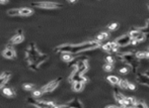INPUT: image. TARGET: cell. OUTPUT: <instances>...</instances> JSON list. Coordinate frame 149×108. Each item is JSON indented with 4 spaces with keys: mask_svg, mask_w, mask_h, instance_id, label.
<instances>
[{
    "mask_svg": "<svg viewBox=\"0 0 149 108\" xmlns=\"http://www.w3.org/2000/svg\"><path fill=\"white\" fill-rule=\"evenodd\" d=\"M100 46H102V44L98 41H85V43H81V44L72 45L71 53L78 54L81 53V52L91 51V50H96V48H100Z\"/></svg>",
    "mask_w": 149,
    "mask_h": 108,
    "instance_id": "cell-1",
    "label": "cell"
},
{
    "mask_svg": "<svg viewBox=\"0 0 149 108\" xmlns=\"http://www.w3.org/2000/svg\"><path fill=\"white\" fill-rule=\"evenodd\" d=\"M33 6L42 8V9H58L62 7V4L57 2H51V1H41V2H34Z\"/></svg>",
    "mask_w": 149,
    "mask_h": 108,
    "instance_id": "cell-2",
    "label": "cell"
},
{
    "mask_svg": "<svg viewBox=\"0 0 149 108\" xmlns=\"http://www.w3.org/2000/svg\"><path fill=\"white\" fill-rule=\"evenodd\" d=\"M61 80H62V78H58V79H56V80L51 81V82H50L49 84H47L46 86H44V87L42 88L43 92H44V93L53 92L54 90L56 89V88L59 86V84H60Z\"/></svg>",
    "mask_w": 149,
    "mask_h": 108,
    "instance_id": "cell-3",
    "label": "cell"
},
{
    "mask_svg": "<svg viewBox=\"0 0 149 108\" xmlns=\"http://www.w3.org/2000/svg\"><path fill=\"white\" fill-rule=\"evenodd\" d=\"M75 66H76V71L79 74H81V75H83L88 69V65H87L85 60H79Z\"/></svg>",
    "mask_w": 149,
    "mask_h": 108,
    "instance_id": "cell-4",
    "label": "cell"
},
{
    "mask_svg": "<svg viewBox=\"0 0 149 108\" xmlns=\"http://www.w3.org/2000/svg\"><path fill=\"white\" fill-rule=\"evenodd\" d=\"M131 39H132V37H131L130 35L128 33V35H122V37H120L116 41L118 43V45H119L120 46H126L130 45Z\"/></svg>",
    "mask_w": 149,
    "mask_h": 108,
    "instance_id": "cell-5",
    "label": "cell"
},
{
    "mask_svg": "<svg viewBox=\"0 0 149 108\" xmlns=\"http://www.w3.org/2000/svg\"><path fill=\"white\" fill-rule=\"evenodd\" d=\"M23 41H24V37H23L21 30L19 29V30H17L16 35H14V37L9 41V44L10 45H18V44H20V43H22Z\"/></svg>",
    "mask_w": 149,
    "mask_h": 108,
    "instance_id": "cell-6",
    "label": "cell"
},
{
    "mask_svg": "<svg viewBox=\"0 0 149 108\" xmlns=\"http://www.w3.org/2000/svg\"><path fill=\"white\" fill-rule=\"evenodd\" d=\"M2 56L4 58H6V59H8V60H12V59H14V58L16 57V53H15V51H14L13 48L8 46L5 50H3Z\"/></svg>",
    "mask_w": 149,
    "mask_h": 108,
    "instance_id": "cell-7",
    "label": "cell"
},
{
    "mask_svg": "<svg viewBox=\"0 0 149 108\" xmlns=\"http://www.w3.org/2000/svg\"><path fill=\"white\" fill-rule=\"evenodd\" d=\"M114 96H115V99H116V101L119 103V105L123 106L124 102H125V98H126V96H124V94H122L119 90H117V89L114 90Z\"/></svg>",
    "mask_w": 149,
    "mask_h": 108,
    "instance_id": "cell-8",
    "label": "cell"
},
{
    "mask_svg": "<svg viewBox=\"0 0 149 108\" xmlns=\"http://www.w3.org/2000/svg\"><path fill=\"white\" fill-rule=\"evenodd\" d=\"M10 75H11L10 72H4V73L0 76V88L3 87V86L8 82V80H9L10 78Z\"/></svg>",
    "mask_w": 149,
    "mask_h": 108,
    "instance_id": "cell-9",
    "label": "cell"
},
{
    "mask_svg": "<svg viewBox=\"0 0 149 108\" xmlns=\"http://www.w3.org/2000/svg\"><path fill=\"white\" fill-rule=\"evenodd\" d=\"M136 102H137V100L135 98H133V97H126L123 106L124 107H135Z\"/></svg>",
    "mask_w": 149,
    "mask_h": 108,
    "instance_id": "cell-10",
    "label": "cell"
},
{
    "mask_svg": "<svg viewBox=\"0 0 149 108\" xmlns=\"http://www.w3.org/2000/svg\"><path fill=\"white\" fill-rule=\"evenodd\" d=\"M84 84H85V83L81 82V81H75V82L72 83L73 90H74L75 92H80V91H82V89H83Z\"/></svg>",
    "mask_w": 149,
    "mask_h": 108,
    "instance_id": "cell-11",
    "label": "cell"
},
{
    "mask_svg": "<svg viewBox=\"0 0 149 108\" xmlns=\"http://www.w3.org/2000/svg\"><path fill=\"white\" fill-rule=\"evenodd\" d=\"M61 58H62V60L66 63H71L74 60V56H73L72 53H63L62 56H61Z\"/></svg>",
    "mask_w": 149,
    "mask_h": 108,
    "instance_id": "cell-12",
    "label": "cell"
},
{
    "mask_svg": "<svg viewBox=\"0 0 149 108\" xmlns=\"http://www.w3.org/2000/svg\"><path fill=\"white\" fill-rule=\"evenodd\" d=\"M2 94L7 97H13L15 95V91L10 87H4L2 89Z\"/></svg>",
    "mask_w": 149,
    "mask_h": 108,
    "instance_id": "cell-13",
    "label": "cell"
},
{
    "mask_svg": "<svg viewBox=\"0 0 149 108\" xmlns=\"http://www.w3.org/2000/svg\"><path fill=\"white\" fill-rule=\"evenodd\" d=\"M34 13V10L28 7H22L20 8V15L21 16H30Z\"/></svg>",
    "mask_w": 149,
    "mask_h": 108,
    "instance_id": "cell-14",
    "label": "cell"
},
{
    "mask_svg": "<svg viewBox=\"0 0 149 108\" xmlns=\"http://www.w3.org/2000/svg\"><path fill=\"white\" fill-rule=\"evenodd\" d=\"M107 81H109L112 85H119L121 79H120L119 77L115 76V75H111V76L107 77Z\"/></svg>",
    "mask_w": 149,
    "mask_h": 108,
    "instance_id": "cell-15",
    "label": "cell"
},
{
    "mask_svg": "<svg viewBox=\"0 0 149 108\" xmlns=\"http://www.w3.org/2000/svg\"><path fill=\"white\" fill-rule=\"evenodd\" d=\"M66 106L67 107H76V108H80L82 107V104L80 103V101L78 100V99H74V100H72L71 102H69V103L66 104Z\"/></svg>",
    "mask_w": 149,
    "mask_h": 108,
    "instance_id": "cell-16",
    "label": "cell"
},
{
    "mask_svg": "<svg viewBox=\"0 0 149 108\" xmlns=\"http://www.w3.org/2000/svg\"><path fill=\"white\" fill-rule=\"evenodd\" d=\"M6 13L9 16H18L20 15V8H11L7 10Z\"/></svg>",
    "mask_w": 149,
    "mask_h": 108,
    "instance_id": "cell-17",
    "label": "cell"
},
{
    "mask_svg": "<svg viewBox=\"0 0 149 108\" xmlns=\"http://www.w3.org/2000/svg\"><path fill=\"white\" fill-rule=\"evenodd\" d=\"M109 33H107V32H100V35H96V41H105V39L109 37Z\"/></svg>",
    "mask_w": 149,
    "mask_h": 108,
    "instance_id": "cell-18",
    "label": "cell"
},
{
    "mask_svg": "<svg viewBox=\"0 0 149 108\" xmlns=\"http://www.w3.org/2000/svg\"><path fill=\"white\" fill-rule=\"evenodd\" d=\"M128 85H129V82L127 80H125V79H121V81H120L119 83V86L121 89H124V90H127L128 89Z\"/></svg>",
    "mask_w": 149,
    "mask_h": 108,
    "instance_id": "cell-19",
    "label": "cell"
},
{
    "mask_svg": "<svg viewBox=\"0 0 149 108\" xmlns=\"http://www.w3.org/2000/svg\"><path fill=\"white\" fill-rule=\"evenodd\" d=\"M141 32H142V30H140V29H133L129 32V35H130V37H132V39H136Z\"/></svg>",
    "mask_w": 149,
    "mask_h": 108,
    "instance_id": "cell-20",
    "label": "cell"
},
{
    "mask_svg": "<svg viewBox=\"0 0 149 108\" xmlns=\"http://www.w3.org/2000/svg\"><path fill=\"white\" fill-rule=\"evenodd\" d=\"M102 48H103L105 52H107V53H111L112 52V45H111V43H107V44H104L102 45Z\"/></svg>",
    "mask_w": 149,
    "mask_h": 108,
    "instance_id": "cell-21",
    "label": "cell"
},
{
    "mask_svg": "<svg viewBox=\"0 0 149 108\" xmlns=\"http://www.w3.org/2000/svg\"><path fill=\"white\" fill-rule=\"evenodd\" d=\"M22 88L26 90V91H32V90H34V88H35V85H34V84H30V83H26V84L22 85Z\"/></svg>",
    "mask_w": 149,
    "mask_h": 108,
    "instance_id": "cell-22",
    "label": "cell"
},
{
    "mask_svg": "<svg viewBox=\"0 0 149 108\" xmlns=\"http://www.w3.org/2000/svg\"><path fill=\"white\" fill-rule=\"evenodd\" d=\"M104 69H105V72H112L113 70H114V65L105 63V65L104 66Z\"/></svg>",
    "mask_w": 149,
    "mask_h": 108,
    "instance_id": "cell-23",
    "label": "cell"
},
{
    "mask_svg": "<svg viewBox=\"0 0 149 108\" xmlns=\"http://www.w3.org/2000/svg\"><path fill=\"white\" fill-rule=\"evenodd\" d=\"M44 94V92H43V90L42 89H40V90H34L33 91V95H34V97H41L42 95Z\"/></svg>",
    "mask_w": 149,
    "mask_h": 108,
    "instance_id": "cell-24",
    "label": "cell"
},
{
    "mask_svg": "<svg viewBox=\"0 0 149 108\" xmlns=\"http://www.w3.org/2000/svg\"><path fill=\"white\" fill-rule=\"evenodd\" d=\"M105 63H107V64H112V65H114V63H115V59H114V57H112V56H107V57L105 58Z\"/></svg>",
    "mask_w": 149,
    "mask_h": 108,
    "instance_id": "cell-25",
    "label": "cell"
},
{
    "mask_svg": "<svg viewBox=\"0 0 149 108\" xmlns=\"http://www.w3.org/2000/svg\"><path fill=\"white\" fill-rule=\"evenodd\" d=\"M135 107H137V108H145V107H146V104H145L144 102L138 101V100H137V102H136V104H135Z\"/></svg>",
    "mask_w": 149,
    "mask_h": 108,
    "instance_id": "cell-26",
    "label": "cell"
},
{
    "mask_svg": "<svg viewBox=\"0 0 149 108\" xmlns=\"http://www.w3.org/2000/svg\"><path fill=\"white\" fill-rule=\"evenodd\" d=\"M118 26H119V24L116 23V22H114V23H112V24H109L107 28H109V30H116L117 28H118Z\"/></svg>",
    "mask_w": 149,
    "mask_h": 108,
    "instance_id": "cell-27",
    "label": "cell"
},
{
    "mask_svg": "<svg viewBox=\"0 0 149 108\" xmlns=\"http://www.w3.org/2000/svg\"><path fill=\"white\" fill-rule=\"evenodd\" d=\"M129 67H130V66H128V67H122L121 69H120V73L121 74H128Z\"/></svg>",
    "mask_w": 149,
    "mask_h": 108,
    "instance_id": "cell-28",
    "label": "cell"
},
{
    "mask_svg": "<svg viewBox=\"0 0 149 108\" xmlns=\"http://www.w3.org/2000/svg\"><path fill=\"white\" fill-rule=\"evenodd\" d=\"M128 89L129 90H135L136 89V86L133 84V83L129 82V85H128Z\"/></svg>",
    "mask_w": 149,
    "mask_h": 108,
    "instance_id": "cell-29",
    "label": "cell"
},
{
    "mask_svg": "<svg viewBox=\"0 0 149 108\" xmlns=\"http://www.w3.org/2000/svg\"><path fill=\"white\" fill-rule=\"evenodd\" d=\"M8 3V0H0V4H7Z\"/></svg>",
    "mask_w": 149,
    "mask_h": 108,
    "instance_id": "cell-30",
    "label": "cell"
},
{
    "mask_svg": "<svg viewBox=\"0 0 149 108\" xmlns=\"http://www.w3.org/2000/svg\"><path fill=\"white\" fill-rule=\"evenodd\" d=\"M144 74L146 75L147 77H149V70H146V71L144 72Z\"/></svg>",
    "mask_w": 149,
    "mask_h": 108,
    "instance_id": "cell-31",
    "label": "cell"
},
{
    "mask_svg": "<svg viewBox=\"0 0 149 108\" xmlns=\"http://www.w3.org/2000/svg\"><path fill=\"white\" fill-rule=\"evenodd\" d=\"M67 1H69L70 3H74L75 1H76V0H67Z\"/></svg>",
    "mask_w": 149,
    "mask_h": 108,
    "instance_id": "cell-32",
    "label": "cell"
}]
</instances>
